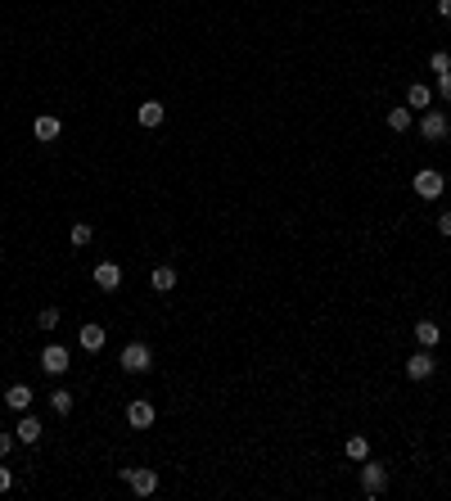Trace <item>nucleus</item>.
Returning a JSON list of instances; mask_svg holds the SVG:
<instances>
[{
	"instance_id": "2",
	"label": "nucleus",
	"mask_w": 451,
	"mask_h": 501,
	"mask_svg": "<svg viewBox=\"0 0 451 501\" xmlns=\"http://www.w3.org/2000/svg\"><path fill=\"white\" fill-rule=\"evenodd\" d=\"M384 488H388V469L379 465V461L365 456V461H361V492H365V497H379Z\"/></svg>"
},
{
	"instance_id": "18",
	"label": "nucleus",
	"mask_w": 451,
	"mask_h": 501,
	"mask_svg": "<svg viewBox=\"0 0 451 501\" xmlns=\"http://www.w3.org/2000/svg\"><path fill=\"white\" fill-rule=\"evenodd\" d=\"M50 406H54V415H73V393H68V389H54L50 393Z\"/></svg>"
},
{
	"instance_id": "26",
	"label": "nucleus",
	"mask_w": 451,
	"mask_h": 501,
	"mask_svg": "<svg viewBox=\"0 0 451 501\" xmlns=\"http://www.w3.org/2000/svg\"><path fill=\"white\" fill-rule=\"evenodd\" d=\"M10 447H14V434H0V456H10Z\"/></svg>"
},
{
	"instance_id": "21",
	"label": "nucleus",
	"mask_w": 451,
	"mask_h": 501,
	"mask_svg": "<svg viewBox=\"0 0 451 501\" xmlns=\"http://www.w3.org/2000/svg\"><path fill=\"white\" fill-rule=\"evenodd\" d=\"M388 127H393V131H406L411 127V109H388Z\"/></svg>"
},
{
	"instance_id": "12",
	"label": "nucleus",
	"mask_w": 451,
	"mask_h": 501,
	"mask_svg": "<svg viewBox=\"0 0 451 501\" xmlns=\"http://www.w3.org/2000/svg\"><path fill=\"white\" fill-rule=\"evenodd\" d=\"M162 118H167V109H162L158 99H145V104L136 109V122H140V127H162Z\"/></svg>"
},
{
	"instance_id": "20",
	"label": "nucleus",
	"mask_w": 451,
	"mask_h": 501,
	"mask_svg": "<svg viewBox=\"0 0 451 501\" xmlns=\"http://www.w3.org/2000/svg\"><path fill=\"white\" fill-rule=\"evenodd\" d=\"M343 452H348L352 461H365V456H370V443H365V438L356 434V438H348V447H343Z\"/></svg>"
},
{
	"instance_id": "24",
	"label": "nucleus",
	"mask_w": 451,
	"mask_h": 501,
	"mask_svg": "<svg viewBox=\"0 0 451 501\" xmlns=\"http://www.w3.org/2000/svg\"><path fill=\"white\" fill-rule=\"evenodd\" d=\"M438 90H442V99L451 104V73H438Z\"/></svg>"
},
{
	"instance_id": "25",
	"label": "nucleus",
	"mask_w": 451,
	"mask_h": 501,
	"mask_svg": "<svg viewBox=\"0 0 451 501\" xmlns=\"http://www.w3.org/2000/svg\"><path fill=\"white\" fill-rule=\"evenodd\" d=\"M14 488V474H10V465H0V492H10Z\"/></svg>"
},
{
	"instance_id": "9",
	"label": "nucleus",
	"mask_w": 451,
	"mask_h": 501,
	"mask_svg": "<svg viewBox=\"0 0 451 501\" xmlns=\"http://www.w3.org/2000/svg\"><path fill=\"white\" fill-rule=\"evenodd\" d=\"M59 131H64V122H59V118H50V113H41V118L32 122V136H36V140H41V145L59 140Z\"/></svg>"
},
{
	"instance_id": "3",
	"label": "nucleus",
	"mask_w": 451,
	"mask_h": 501,
	"mask_svg": "<svg viewBox=\"0 0 451 501\" xmlns=\"http://www.w3.org/2000/svg\"><path fill=\"white\" fill-rule=\"evenodd\" d=\"M122 479L131 483V492H136V497H154V492H158V474H154V469L131 465V469H122Z\"/></svg>"
},
{
	"instance_id": "14",
	"label": "nucleus",
	"mask_w": 451,
	"mask_h": 501,
	"mask_svg": "<svg viewBox=\"0 0 451 501\" xmlns=\"http://www.w3.org/2000/svg\"><path fill=\"white\" fill-rule=\"evenodd\" d=\"M5 402H10L14 411H27V406H32V389H27V384H10V393H5Z\"/></svg>"
},
{
	"instance_id": "10",
	"label": "nucleus",
	"mask_w": 451,
	"mask_h": 501,
	"mask_svg": "<svg viewBox=\"0 0 451 501\" xmlns=\"http://www.w3.org/2000/svg\"><path fill=\"white\" fill-rule=\"evenodd\" d=\"M41 366H45V375H64V371H68V348L50 343V348L41 352Z\"/></svg>"
},
{
	"instance_id": "1",
	"label": "nucleus",
	"mask_w": 451,
	"mask_h": 501,
	"mask_svg": "<svg viewBox=\"0 0 451 501\" xmlns=\"http://www.w3.org/2000/svg\"><path fill=\"white\" fill-rule=\"evenodd\" d=\"M118 361H122V371H127V375H145L154 366V352H149V343H127Z\"/></svg>"
},
{
	"instance_id": "19",
	"label": "nucleus",
	"mask_w": 451,
	"mask_h": 501,
	"mask_svg": "<svg viewBox=\"0 0 451 501\" xmlns=\"http://www.w3.org/2000/svg\"><path fill=\"white\" fill-rule=\"evenodd\" d=\"M429 99H433V90H429V86H419V82H415V86L406 90V104H411V109H424Z\"/></svg>"
},
{
	"instance_id": "11",
	"label": "nucleus",
	"mask_w": 451,
	"mask_h": 501,
	"mask_svg": "<svg viewBox=\"0 0 451 501\" xmlns=\"http://www.w3.org/2000/svg\"><path fill=\"white\" fill-rule=\"evenodd\" d=\"M127 425L131 429H149L154 425V402H145V398H140V402H131L127 406Z\"/></svg>"
},
{
	"instance_id": "8",
	"label": "nucleus",
	"mask_w": 451,
	"mask_h": 501,
	"mask_svg": "<svg viewBox=\"0 0 451 501\" xmlns=\"http://www.w3.org/2000/svg\"><path fill=\"white\" fill-rule=\"evenodd\" d=\"M176 280H181L176 267H154V271H149V289H154V294H172Z\"/></svg>"
},
{
	"instance_id": "17",
	"label": "nucleus",
	"mask_w": 451,
	"mask_h": 501,
	"mask_svg": "<svg viewBox=\"0 0 451 501\" xmlns=\"http://www.w3.org/2000/svg\"><path fill=\"white\" fill-rule=\"evenodd\" d=\"M68 240H73V249H86V244L95 240V226H90V221H77V226L68 230Z\"/></svg>"
},
{
	"instance_id": "27",
	"label": "nucleus",
	"mask_w": 451,
	"mask_h": 501,
	"mask_svg": "<svg viewBox=\"0 0 451 501\" xmlns=\"http://www.w3.org/2000/svg\"><path fill=\"white\" fill-rule=\"evenodd\" d=\"M438 230H442V235H451V212H442V217H438Z\"/></svg>"
},
{
	"instance_id": "23",
	"label": "nucleus",
	"mask_w": 451,
	"mask_h": 501,
	"mask_svg": "<svg viewBox=\"0 0 451 501\" xmlns=\"http://www.w3.org/2000/svg\"><path fill=\"white\" fill-rule=\"evenodd\" d=\"M36 326H41V330H54V326H59V307H45V312L36 316Z\"/></svg>"
},
{
	"instance_id": "5",
	"label": "nucleus",
	"mask_w": 451,
	"mask_h": 501,
	"mask_svg": "<svg viewBox=\"0 0 451 501\" xmlns=\"http://www.w3.org/2000/svg\"><path fill=\"white\" fill-rule=\"evenodd\" d=\"M433 375V352L429 348H419V352H411L406 357V380H415V384H424Z\"/></svg>"
},
{
	"instance_id": "4",
	"label": "nucleus",
	"mask_w": 451,
	"mask_h": 501,
	"mask_svg": "<svg viewBox=\"0 0 451 501\" xmlns=\"http://www.w3.org/2000/svg\"><path fill=\"white\" fill-rule=\"evenodd\" d=\"M442 190H447V181H442L438 167H419V172H415V195L419 199H438Z\"/></svg>"
},
{
	"instance_id": "7",
	"label": "nucleus",
	"mask_w": 451,
	"mask_h": 501,
	"mask_svg": "<svg viewBox=\"0 0 451 501\" xmlns=\"http://www.w3.org/2000/svg\"><path fill=\"white\" fill-rule=\"evenodd\" d=\"M95 284L104 289V294L122 289V267H118V262H99V267H95Z\"/></svg>"
},
{
	"instance_id": "16",
	"label": "nucleus",
	"mask_w": 451,
	"mask_h": 501,
	"mask_svg": "<svg viewBox=\"0 0 451 501\" xmlns=\"http://www.w3.org/2000/svg\"><path fill=\"white\" fill-rule=\"evenodd\" d=\"M82 348H86V352L104 348V326H82Z\"/></svg>"
},
{
	"instance_id": "28",
	"label": "nucleus",
	"mask_w": 451,
	"mask_h": 501,
	"mask_svg": "<svg viewBox=\"0 0 451 501\" xmlns=\"http://www.w3.org/2000/svg\"><path fill=\"white\" fill-rule=\"evenodd\" d=\"M438 14H442V19L451 23V0H438Z\"/></svg>"
},
{
	"instance_id": "6",
	"label": "nucleus",
	"mask_w": 451,
	"mask_h": 501,
	"mask_svg": "<svg viewBox=\"0 0 451 501\" xmlns=\"http://www.w3.org/2000/svg\"><path fill=\"white\" fill-rule=\"evenodd\" d=\"M419 131H424V140H447V131H451V122H447V113H424V122H419Z\"/></svg>"
},
{
	"instance_id": "15",
	"label": "nucleus",
	"mask_w": 451,
	"mask_h": 501,
	"mask_svg": "<svg viewBox=\"0 0 451 501\" xmlns=\"http://www.w3.org/2000/svg\"><path fill=\"white\" fill-rule=\"evenodd\" d=\"M415 339H419V348H438V339H442L438 321H419V326H415Z\"/></svg>"
},
{
	"instance_id": "22",
	"label": "nucleus",
	"mask_w": 451,
	"mask_h": 501,
	"mask_svg": "<svg viewBox=\"0 0 451 501\" xmlns=\"http://www.w3.org/2000/svg\"><path fill=\"white\" fill-rule=\"evenodd\" d=\"M429 73H451V55L447 50H433L429 55Z\"/></svg>"
},
{
	"instance_id": "13",
	"label": "nucleus",
	"mask_w": 451,
	"mask_h": 501,
	"mask_svg": "<svg viewBox=\"0 0 451 501\" xmlns=\"http://www.w3.org/2000/svg\"><path fill=\"white\" fill-rule=\"evenodd\" d=\"M14 438H19V443H27V447H36V443H41V420H36V415H23L19 429H14Z\"/></svg>"
}]
</instances>
